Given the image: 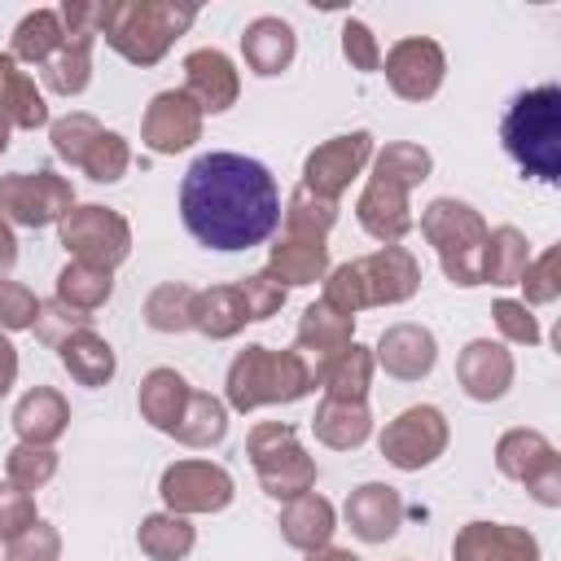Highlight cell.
Returning a JSON list of instances; mask_svg holds the SVG:
<instances>
[{"instance_id": "cell-35", "label": "cell", "mask_w": 561, "mask_h": 561, "mask_svg": "<svg viewBox=\"0 0 561 561\" xmlns=\"http://www.w3.org/2000/svg\"><path fill=\"white\" fill-rule=\"evenodd\" d=\"M66 39V26H61V13L57 9H31L22 13V22L13 26V39H9V57L22 66H44L57 57Z\"/></svg>"}, {"instance_id": "cell-31", "label": "cell", "mask_w": 561, "mask_h": 561, "mask_svg": "<svg viewBox=\"0 0 561 561\" xmlns=\"http://www.w3.org/2000/svg\"><path fill=\"white\" fill-rule=\"evenodd\" d=\"M188 394H193V386H188L184 373H175V368H149L140 377V390H136L140 421H149L153 430L171 434L175 421H180V412H184V403H188Z\"/></svg>"}, {"instance_id": "cell-22", "label": "cell", "mask_w": 561, "mask_h": 561, "mask_svg": "<svg viewBox=\"0 0 561 561\" xmlns=\"http://www.w3.org/2000/svg\"><path fill=\"white\" fill-rule=\"evenodd\" d=\"M342 517L351 526L355 539L364 543H386L399 535L403 526V495L390 486V482H359L346 504H342Z\"/></svg>"}, {"instance_id": "cell-7", "label": "cell", "mask_w": 561, "mask_h": 561, "mask_svg": "<svg viewBox=\"0 0 561 561\" xmlns=\"http://www.w3.org/2000/svg\"><path fill=\"white\" fill-rule=\"evenodd\" d=\"M495 469L508 482H522L526 495L543 508H561V456L548 434L539 430H504L495 438Z\"/></svg>"}, {"instance_id": "cell-9", "label": "cell", "mask_w": 561, "mask_h": 561, "mask_svg": "<svg viewBox=\"0 0 561 561\" xmlns=\"http://www.w3.org/2000/svg\"><path fill=\"white\" fill-rule=\"evenodd\" d=\"M66 39L53 61H44V88L57 96H79L92 83V44L101 39V0H66L61 9Z\"/></svg>"}, {"instance_id": "cell-42", "label": "cell", "mask_w": 561, "mask_h": 561, "mask_svg": "<svg viewBox=\"0 0 561 561\" xmlns=\"http://www.w3.org/2000/svg\"><path fill=\"white\" fill-rule=\"evenodd\" d=\"M57 447H35V443H13L4 456V482H13L18 491L35 495L39 486H48L57 478Z\"/></svg>"}, {"instance_id": "cell-18", "label": "cell", "mask_w": 561, "mask_h": 561, "mask_svg": "<svg viewBox=\"0 0 561 561\" xmlns=\"http://www.w3.org/2000/svg\"><path fill=\"white\" fill-rule=\"evenodd\" d=\"M373 359L394 381H425L434 373V364H438V337L425 324L399 320V324L381 329V337L373 346Z\"/></svg>"}, {"instance_id": "cell-4", "label": "cell", "mask_w": 561, "mask_h": 561, "mask_svg": "<svg viewBox=\"0 0 561 561\" xmlns=\"http://www.w3.org/2000/svg\"><path fill=\"white\" fill-rule=\"evenodd\" d=\"M193 22H197V4H175V0L101 4V39L131 66H158Z\"/></svg>"}, {"instance_id": "cell-1", "label": "cell", "mask_w": 561, "mask_h": 561, "mask_svg": "<svg viewBox=\"0 0 561 561\" xmlns=\"http://www.w3.org/2000/svg\"><path fill=\"white\" fill-rule=\"evenodd\" d=\"M180 219L206 250H254L280 228L276 175L259 158L210 149L180 180Z\"/></svg>"}, {"instance_id": "cell-21", "label": "cell", "mask_w": 561, "mask_h": 561, "mask_svg": "<svg viewBox=\"0 0 561 561\" xmlns=\"http://www.w3.org/2000/svg\"><path fill=\"white\" fill-rule=\"evenodd\" d=\"M355 219H359V228L373 237V241H381V245H399L408 232H412V197H408V188L403 184H390V180H377V175H368V184L359 188V197H355Z\"/></svg>"}, {"instance_id": "cell-29", "label": "cell", "mask_w": 561, "mask_h": 561, "mask_svg": "<svg viewBox=\"0 0 561 561\" xmlns=\"http://www.w3.org/2000/svg\"><path fill=\"white\" fill-rule=\"evenodd\" d=\"M351 342H355V316H342L324 298L302 307L298 329H294V351H302L311 364L333 355V351H342V346H351Z\"/></svg>"}, {"instance_id": "cell-3", "label": "cell", "mask_w": 561, "mask_h": 561, "mask_svg": "<svg viewBox=\"0 0 561 561\" xmlns=\"http://www.w3.org/2000/svg\"><path fill=\"white\" fill-rule=\"evenodd\" d=\"M500 145L526 175L557 184L561 180V88L539 83L517 92L500 118Z\"/></svg>"}, {"instance_id": "cell-25", "label": "cell", "mask_w": 561, "mask_h": 561, "mask_svg": "<svg viewBox=\"0 0 561 561\" xmlns=\"http://www.w3.org/2000/svg\"><path fill=\"white\" fill-rule=\"evenodd\" d=\"M13 434L18 443H35V447H53L66 430H70V403L57 386H31L18 403H13Z\"/></svg>"}, {"instance_id": "cell-30", "label": "cell", "mask_w": 561, "mask_h": 561, "mask_svg": "<svg viewBox=\"0 0 561 561\" xmlns=\"http://www.w3.org/2000/svg\"><path fill=\"white\" fill-rule=\"evenodd\" d=\"M0 123L22 127V131H35V127L53 123L44 92L35 88V79L9 53H0Z\"/></svg>"}, {"instance_id": "cell-27", "label": "cell", "mask_w": 561, "mask_h": 561, "mask_svg": "<svg viewBox=\"0 0 561 561\" xmlns=\"http://www.w3.org/2000/svg\"><path fill=\"white\" fill-rule=\"evenodd\" d=\"M57 359H61V368H66L79 386H88V390L110 386L114 373H118V355H114V346H110L92 324L66 333V337L57 342Z\"/></svg>"}, {"instance_id": "cell-2", "label": "cell", "mask_w": 561, "mask_h": 561, "mask_svg": "<svg viewBox=\"0 0 561 561\" xmlns=\"http://www.w3.org/2000/svg\"><path fill=\"white\" fill-rule=\"evenodd\" d=\"M316 390L311 359L302 351H272L263 342H250L232 355L224 373V403L228 412H259L276 403H298Z\"/></svg>"}, {"instance_id": "cell-38", "label": "cell", "mask_w": 561, "mask_h": 561, "mask_svg": "<svg viewBox=\"0 0 561 561\" xmlns=\"http://www.w3.org/2000/svg\"><path fill=\"white\" fill-rule=\"evenodd\" d=\"M530 263V241L522 228L500 224L486 228V245H482V285H517L522 272Z\"/></svg>"}, {"instance_id": "cell-10", "label": "cell", "mask_w": 561, "mask_h": 561, "mask_svg": "<svg viewBox=\"0 0 561 561\" xmlns=\"http://www.w3.org/2000/svg\"><path fill=\"white\" fill-rule=\"evenodd\" d=\"M451 443V425L443 416V408L434 403H412L403 408L394 421H386V430L377 434V451L386 456V465L403 469V473H421L430 469Z\"/></svg>"}, {"instance_id": "cell-48", "label": "cell", "mask_w": 561, "mask_h": 561, "mask_svg": "<svg viewBox=\"0 0 561 561\" xmlns=\"http://www.w3.org/2000/svg\"><path fill=\"white\" fill-rule=\"evenodd\" d=\"M517 285H522V302H526V307H548V302H557V298H561V280H557V245L543 250L539 259H530Z\"/></svg>"}, {"instance_id": "cell-57", "label": "cell", "mask_w": 561, "mask_h": 561, "mask_svg": "<svg viewBox=\"0 0 561 561\" xmlns=\"http://www.w3.org/2000/svg\"><path fill=\"white\" fill-rule=\"evenodd\" d=\"M9 131H13V127H9V123H0V153L9 149Z\"/></svg>"}, {"instance_id": "cell-23", "label": "cell", "mask_w": 561, "mask_h": 561, "mask_svg": "<svg viewBox=\"0 0 561 561\" xmlns=\"http://www.w3.org/2000/svg\"><path fill=\"white\" fill-rule=\"evenodd\" d=\"M294 53H298V35H294V26L285 18L263 13V18L245 22V31H241V57H245V70L250 75L276 79V75H285L294 66Z\"/></svg>"}, {"instance_id": "cell-32", "label": "cell", "mask_w": 561, "mask_h": 561, "mask_svg": "<svg viewBox=\"0 0 561 561\" xmlns=\"http://www.w3.org/2000/svg\"><path fill=\"white\" fill-rule=\"evenodd\" d=\"M311 434H316V443H324L333 451H355L373 438V412H368V403L320 399V408L311 416Z\"/></svg>"}, {"instance_id": "cell-24", "label": "cell", "mask_w": 561, "mask_h": 561, "mask_svg": "<svg viewBox=\"0 0 561 561\" xmlns=\"http://www.w3.org/2000/svg\"><path fill=\"white\" fill-rule=\"evenodd\" d=\"M316 373V386L324 390V399H346V403H368V390H373V373H377V359H373V346L364 342H351L324 359L311 364Z\"/></svg>"}, {"instance_id": "cell-11", "label": "cell", "mask_w": 561, "mask_h": 561, "mask_svg": "<svg viewBox=\"0 0 561 561\" xmlns=\"http://www.w3.org/2000/svg\"><path fill=\"white\" fill-rule=\"evenodd\" d=\"M75 206V184L53 167L0 175V219L13 228H48Z\"/></svg>"}, {"instance_id": "cell-16", "label": "cell", "mask_w": 561, "mask_h": 561, "mask_svg": "<svg viewBox=\"0 0 561 561\" xmlns=\"http://www.w3.org/2000/svg\"><path fill=\"white\" fill-rule=\"evenodd\" d=\"M355 272H359L368 307H399V302L416 298V289H421V263L408 245H381V250L355 259Z\"/></svg>"}, {"instance_id": "cell-6", "label": "cell", "mask_w": 561, "mask_h": 561, "mask_svg": "<svg viewBox=\"0 0 561 561\" xmlns=\"http://www.w3.org/2000/svg\"><path fill=\"white\" fill-rule=\"evenodd\" d=\"M245 456L259 473V486L280 504L316 486V456L298 443V430L289 421H259L245 434Z\"/></svg>"}, {"instance_id": "cell-45", "label": "cell", "mask_w": 561, "mask_h": 561, "mask_svg": "<svg viewBox=\"0 0 561 561\" xmlns=\"http://www.w3.org/2000/svg\"><path fill=\"white\" fill-rule=\"evenodd\" d=\"M4 561H61V530L35 517L18 539L4 543Z\"/></svg>"}, {"instance_id": "cell-37", "label": "cell", "mask_w": 561, "mask_h": 561, "mask_svg": "<svg viewBox=\"0 0 561 561\" xmlns=\"http://www.w3.org/2000/svg\"><path fill=\"white\" fill-rule=\"evenodd\" d=\"M193 543H197V526L167 508L140 517V526H136V548L149 561H184L193 552Z\"/></svg>"}, {"instance_id": "cell-34", "label": "cell", "mask_w": 561, "mask_h": 561, "mask_svg": "<svg viewBox=\"0 0 561 561\" xmlns=\"http://www.w3.org/2000/svg\"><path fill=\"white\" fill-rule=\"evenodd\" d=\"M250 324L245 316V302L237 294V285H210V289H197V302H193V329L210 342H228L237 337L241 329Z\"/></svg>"}, {"instance_id": "cell-41", "label": "cell", "mask_w": 561, "mask_h": 561, "mask_svg": "<svg viewBox=\"0 0 561 561\" xmlns=\"http://www.w3.org/2000/svg\"><path fill=\"white\" fill-rule=\"evenodd\" d=\"M333 224H337V202H329V197H316L311 188H294L289 193V202L280 206V228H285V237H311V241H324L329 232H333Z\"/></svg>"}, {"instance_id": "cell-44", "label": "cell", "mask_w": 561, "mask_h": 561, "mask_svg": "<svg viewBox=\"0 0 561 561\" xmlns=\"http://www.w3.org/2000/svg\"><path fill=\"white\" fill-rule=\"evenodd\" d=\"M127 167H131V145H127L123 131H110V127L92 140V149H88L83 162H79V171H83L92 184H114V180L127 175Z\"/></svg>"}, {"instance_id": "cell-26", "label": "cell", "mask_w": 561, "mask_h": 561, "mask_svg": "<svg viewBox=\"0 0 561 561\" xmlns=\"http://www.w3.org/2000/svg\"><path fill=\"white\" fill-rule=\"evenodd\" d=\"M329 245L324 241H311V237H285L267 250V276L280 285V289H307L316 280L329 276Z\"/></svg>"}, {"instance_id": "cell-12", "label": "cell", "mask_w": 561, "mask_h": 561, "mask_svg": "<svg viewBox=\"0 0 561 561\" xmlns=\"http://www.w3.org/2000/svg\"><path fill=\"white\" fill-rule=\"evenodd\" d=\"M158 495L167 513L197 517V513H224L237 495V482L219 460H175L162 469Z\"/></svg>"}, {"instance_id": "cell-17", "label": "cell", "mask_w": 561, "mask_h": 561, "mask_svg": "<svg viewBox=\"0 0 561 561\" xmlns=\"http://www.w3.org/2000/svg\"><path fill=\"white\" fill-rule=\"evenodd\" d=\"M451 561H543V548L526 526L465 522L451 539Z\"/></svg>"}, {"instance_id": "cell-50", "label": "cell", "mask_w": 561, "mask_h": 561, "mask_svg": "<svg viewBox=\"0 0 561 561\" xmlns=\"http://www.w3.org/2000/svg\"><path fill=\"white\" fill-rule=\"evenodd\" d=\"M232 285H237V294H241L250 320H272V316L285 307V294H289V289H280L267 272H250V276H241V280H232Z\"/></svg>"}, {"instance_id": "cell-52", "label": "cell", "mask_w": 561, "mask_h": 561, "mask_svg": "<svg viewBox=\"0 0 561 561\" xmlns=\"http://www.w3.org/2000/svg\"><path fill=\"white\" fill-rule=\"evenodd\" d=\"M35 517H39L35 513V495L18 491L13 482H0V543L18 539Z\"/></svg>"}, {"instance_id": "cell-53", "label": "cell", "mask_w": 561, "mask_h": 561, "mask_svg": "<svg viewBox=\"0 0 561 561\" xmlns=\"http://www.w3.org/2000/svg\"><path fill=\"white\" fill-rule=\"evenodd\" d=\"M92 324V316H79V311H70V307H61L57 298L53 302H39V320H35V337H44L48 346H57L66 333H75V329H88Z\"/></svg>"}, {"instance_id": "cell-46", "label": "cell", "mask_w": 561, "mask_h": 561, "mask_svg": "<svg viewBox=\"0 0 561 561\" xmlns=\"http://www.w3.org/2000/svg\"><path fill=\"white\" fill-rule=\"evenodd\" d=\"M491 320H495L500 337L513 342V346H539V342H543L539 320L530 316V307H526L522 298H495V302H491Z\"/></svg>"}, {"instance_id": "cell-51", "label": "cell", "mask_w": 561, "mask_h": 561, "mask_svg": "<svg viewBox=\"0 0 561 561\" xmlns=\"http://www.w3.org/2000/svg\"><path fill=\"white\" fill-rule=\"evenodd\" d=\"M342 57L351 61V70H364V75L381 70V44L368 22H359V18L342 22Z\"/></svg>"}, {"instance_id": "cell-47", "label": "cell", "mask_w": 561, "mask_h": 561, "mask_svg": "<svg viewBox=\"0 0 561 561\" xmlns=\"http://www.w3.org/2000/svg\"><path fill=\"white\" fill-rule=\"evenodd\" d=\"M35 320H39V298H35V289H26L22 280L0 276V333L35 329Z\"/></svg>"}, {"instance_id": "cell-28", "label": "cell", "mask_w": 561, "mask_h": 561, "mask_svg": "<svg viewBox=\"0 0 561 561\" xmlns=\"http://www.w3.org/2000/svg\"><path fill=\"white\" fill-rule=\"evenodd\" d=\"M280 539L298 552H316L324 543H333V530H337V513L333 504L320 495V491H307L298 500H285L280 508Z\"/></svg>"}, {"instance_id": "cell-40", "label": "cell", "mask_w": 561, "mask_h": 561, "mask_svg": "<svg viewBox=\"0 0 561 561\" xmlns=\"http://www.w3.org/2000/svg\"><path fill=\"white\" fill-rule=\"evenodd\" d=\"M373 175L377 180H390V184H403L408 193L416 188V184H425L430 180V171H434V158H430V149L425 145H416V140H390L386 149H377L373 153Z\"/></svg>"}, {"instance_id": "cell-8", "label": "cell", "mask_w": 561, "mask_h": 561, "mask_svg": "<svg viewBox=\"0 0 561 561\" xmlns=\"http://www.w3.org/2000/svg\"><path fill=\"white\" fill-rule=\"evenodd\" d=\"M57 237H61L70 259L96 263V267H110V272L131 254V224L114 206H101V202H75L61 215Z\"/></svg>"}, {"instance_id": "cell-56", "label": "cell", "mask_w": 561, "mask_h": 561, "mask_svg": "<svg viewBox=\"0 0 561 561\" xmlns=\"http://www.w3.org/2000/svg\"><path fill=\"white\" fill-rule=\"evenodd\" d=\"M302 561H364V557H355L351 548H333V543H324V548H316V552H307Z\"/></svg>"}, {"instance_id": "cell-13", "label": "cell", "mask_w": 561, "mask_h": 561, "mask_svg": "<svg viewBox=\"0 0 561 561\" xmlns=\"http://www.w3.org/2000/svg\"><path fill=\"white\" fill-rule=\"evenodd\" d=\"M377 153V140L368 127H355V131H342V136H329L324 145H316L302 162V188H311L316 197H329L337 202L351 180L364 175V167L373 162Z\"/></svg>"}, {"instance_id": "cell-15", "label": "cell", "mask_w": 561, "mask_h": 561, "mask_svg": "<svg viewBox=\"0 0 561 561\" xmlns=\"http://www.w3.org/2000/svg\"><path fill=\"white\" fill-rule=\"evenodd\" d=\"M202 110L193 105V96L184 88H167L158 92L149 105H145V118H140V145L149 153H184L202 140Z\"/></svg>"}, {"instance_id": "cell-33", "label": "cell", "mask_w": 561, "mask_h": 561, "mask_svg": "<svg viewBox=\"0 0 561 561\" xmlns=\"http://www.w3.org/2000/svg\"><path fill=\"white\" fill-rule=\"evenodd\" d=\"M53 298L79 316H92L101 311L110 298H114V272L110 267H96V263H79L70 259L61 272H57V285H53Z\"/></svg>"}, {"instance_id": "cell-19", "label": "cell", "mask_w": 561, "mask_h": 561, "mask_svg": "<svg viewBox=\"0 0 561 561\" xmlns=\"http://www.w3.org/2000/svg\"><path fill=\"white\" fill-rule=\"evenodd\" d=\"M517 377V364H513V351L504 342H491V337H473L465 342V351L456 355V381L460 390L473 399V403H495L508 394Z\"/></svg>"}, {"instance_id": "cell-54", "label": "cell", "mask_w": 561, "mask_h": 561, "mask_svg": "<svg viewBox=\"0 0 561 561\" xmlns=\"http://www.w3.org/2000/svg\"><path fill=\"white\" fill-rule=\"evenodd\" d=\"M18 381V346L9 342V333H0V399L13 390Z\"/></svg>"}, {"instance_id": "cell-5", "label": "cell", "mask_w": 561, "mask_h": 561, "mask_svg": "<svg viewBox=\"0 0 561 561\" xmlns=\"http://www.w3.org/2000/svg\"><path fill=\"white\" fill-rule=\"evenodd\" d=\"M421 237L434 245L438 267L451 285L473 289L482 285V245H486V219L460 202V197H434L421 210Z\"/></svg>"}, {"instance_id": "cell-20", "label": "cell", "mask_w": 561, "mask_h": 561, "mask_svg": "<svg viewBox=\"0 0 561 561\" xmlns=\"http://www.w3.org/2000/svg\"><path fill=\"white\" fill-rule=\"evenodd\" d=\"M184 92L202 114H224L241 96V70L224 48H193L184 57Z\"/></svg>"}, {"instance_id": "cell-14", "label": "cell", "mask_w": 561, "mask_h": 561, "mask_svg": "<svg viewBox=\"0 0 561 561\" xmlns=\"http://www.w3.org/2000/svg\"><path fill=\"white\" fill-rule=\"evenodd\" d=\"M381 70H386V83L399 101L421 105V101L438 96V88L447 79V53L430 35H403L381 57Z\"/></svg>"}, {"instance_id": "cell-55", "label": "cell", "mask_w": 561, "mask_h": 561, "mask_svg": "<svg viewBox=\"0 0 561 561\" xmlns=\"http://www.w3.org/2000/svg\"><path fill=\"white\" fill-rule=\"evenodd\" d=\"M13 263H18V237H13V228L0 219V276H9Z\"/></svg>"}, {"instance_id": "cell-43", "label": "cell", "mask_w": 561, "mask_h": 561, "mask_svg": "<svg viewBox=\"0 0 561 561\" xmlns=\"http://www.w3.org/2000/svg\"><path fill=\"white\" fill-rule=\"evenodd\" d=\"M101 131H105V127H101L88 110H70V114H61V118H53V123H48L53 153H57L61 162H70V167H79V162H83V153L92 149V140H96Z\"/></svg>"}, {"instance_id": "cell-39", "label": "cell", "mask_w": 561, "mask_h": 561, "mask_svg": "<svg viewBox=\"0 0 561 561\" xmlns=\"http://www.w3.org/2000/svg\"><path fill=\"white\" fill-rule=\"evenodd\" d=\"M193 302H197V289L184 285V280H162L158 289H149L140 316L153 333H188L193 329Z\"/></svg>"}, {"instance_id": "cell-49", "label": "cell", "mask_w": 561, "mask_h": 561, "mask_svg": "<svg viewBox=\"0 0 561 561\" xmlns=\"http://www.w3.org/2000/svg\"><path fill=\"white\" fill-rule=\"evenodd\" d=\"M324 289H320V298L329 302V307H337L342 316H359L368 302H364V285H359V272H355V259L351 263H337V267H329V276L320 280Z\"/></svg>"}, {"instance_id": "cell-36", "label": "cell", "mask_w": 561, "mask_h": 561, "mask_svg": "<svg viewBox=\"0 0 561 561\" xmlns=\"http://www.w3.org/2000/svg\"><path fill=\"white\" fill-rule=\"evenodd\" d=\"M171 438L184 443V447H219L228 438V403L210 390H193L175 430H171Z\"/></svg>"}]
</instances>
